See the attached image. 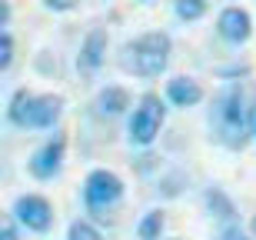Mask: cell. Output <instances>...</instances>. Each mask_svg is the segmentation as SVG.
<instances>
[{
    "mask_svg": "<svg viewBox=\"0 0 256 240\" xmlns=\"http://www.w3.org/2000/svg\"><path fill=\"white\" fill-rule=\"evenodd\" d=\"M256 124V84L253 80H230L220 87L210 107V134L226 150H243L253 140Z\"/></svg>",
    "mask_w": 256,
    "mask_h": 240,
    "instance_id": "cell-1",
    "label": "cell"
},
{
    "mask_svg": "<svg viewBox=\"0 0 256 240\" xmlns=\"http://www.w3.org/2000/svg\"><path fill=\"white\" fill-rule=\"evenodd\" d=\"M170 57H173L170 34L166 30H146V34H140V37H133L124 44L120 67L140 80H153V77H160V74H166Z\"/></svg>",
    "mask_w": 256,
    "mask_h": 240,
    "instance_id": "cell-2",
    "label": "cell"
},
{
    "mask_svg": "<svg viewBox=\"0 0 256 240\" xmlns=\"http://www.w3.org/2000/svg\"><path fill=\"white\" fill-rule=\"evenodd\" d=\"M64 117V97L60 94H34L20 87L7 104V120L24 130H54Z\"/></svg>",
    "mask_w": 256,
    "mask_h": 240,
    "instance_id": "cell-3",
    "label": "cell"
},
{
    "mask_svg": "<svg viewBox=\"0 0 256 240\" xmlns=\"http://www.w3.org/2000/svg\"><path fill=\"white\" fill-rule=\"evenodd\" d=\"M163 124H166V100L156 90H146V94H140V100L133 104L130 117H126V140L133 147H153Z\"/></svg>",
    "mask_w": 256,
    "mask_h": 240,
    "instance_id": "cell-4",
    "label": "cell"
},
{
    "mask_svg": "<svg viewBox=\"0 0 256 240\" xmlns=\"http://www.w3.org/2000/svg\"><path fill=\"white\" fill-rule=\"evenodd\" d=\"M124 190L126 187L120 180V173L106 170V167H94L84 180V203H86V210L104 213L124 200Z\"/></svg>",
    "mask_w": 256,
    "mask_h": 240,
    "instance_id": "cell-5",
    "label": "cell"
},
{
    "mask_svg": "<svg viewBox=\"0 0 256 240\" xmlns=\"http://www.w3.org/2000/svg\"><path fill=\"white\" fill-rule=\"evenodd\" d=\"M64 160H66V134L64 130H54V137H47V140L30 154L27 170H30L34 180H54V177L64 170Z\"/></svg>",
    "mask_w": 256,
    "mask_h": 240,
    "instance_id": "cell-6",
    "label": "cell"
},
{
    "mask_svg": "<svg viewBox=\"0 0 256 240\" xmlns=\"http://www.w3.org/2000/svg\"><path fill=\"white\" fill-rule=\"evenodd\" d=\"M10 213H14V220L20 227H27L34 233H47L54 227V207L40 193H20L17 200H14V210Z\"/></svg>",
    "mask_w": 256,
    "mask_h": 240,
    "instance_id": "cell-7",
    "label": "cell"
},
{
    "mask_svg": "<svg viewBox=\"0 0 256 240\" xmlns=\"http://www.w3.org/2000/svg\"><path fill=\"white\" fill-rule=\"evenodd\" d=\"M216 37L230 47H243L250 37H253V17H250L246 7H236L230 4L216 14Z\"/></svg>",
    "mask_w": 256,
    "mask_h": 240,
    "instance_id": "cell-8",
    "label": "cell"
},
{
    "mask_svg": "<svg viewBox=\"0 0 256 240\" xmlns=\"http://www.w3.org/2000/svg\"><path fill=\"white\" fill-rule=\"evenodd\" d=\"M106 47H110V34H106V27L86 30L84 44H80V54H76V70L86 74V77H94L96 70L106 64Z\"/></svg>",
    "mask_w": 256,
    "mask_h": 240,
    "instance_id": "cell-9",
    "label": "cell"
},
{
    "mask_svg": "<svg viewBox=\"0 0 256 240\" xmlns=\"http://www.w3.org/2000/svg\"><path fill=\"white\" fill-rule=\"evenodd\" d=\"M163 100L170 107H180V110H190V107H200L206 100V90L196 77H173L166 80V90H163Z\"/></svg>",
    "mask_w": 256,
    "mask_h": 240,
    "instance_id": "cell-10",
    "label": "cell"
},
{
    "mask_svg": "<svg viewBox=\"0 0 256 240\" xmlns=\"http://www.w3.org/2000/svg\"><path fill=\"white\" fill-rule=\"evenodd\" d=\"M94 110L100 117H124L130 110V90L120 84H106L96 90L94 97Z\"/></svg>",
    "mask_w": 256,
    "mask_h": 240,
    "instance_id": "cell-11",
    "label": "cell"
},
{
    "mask_svg": "<svg viewBox=\"0 0 256 240\" xmlns=\"http://www.w3.org/2000/svg\"><path fill=\"white\" fill-rule=\"evenodd\" d=\"M203 207H206V213L213 217V220L236 223V203L230 200V193L223 190V187H206V193H203Z\"/></svg>",
    "mask_w": 256,
    "mask_h": 240,
    "instance_id": "cell-12",
    "label": "cell"
},
{
    "mask_svg": "<svg viewBox=\"0 0 256 240\" xmlns=\"http://www.w3.org/2000/svg\"><path fill=\"white\" fill-rule=\"evenodd\" d=\"M163 227H166V217L163 210H146L136 223V237L140 240H160L163 237Z\"/></svg>",
    "mask_w": 256,
    "mask_h": 240,
    "instance_id": "cell-13",
    "label": "cell"
},
{
    "mask_svg": "<svg viewBox=\"0 0 256 240\" xmlns=\"http://www.w3.org/2000/svg\"><path fill=\"white\" fill-rule=\"evenodd\" d=\"M210 10V0H173V14L180 20H186V24H193V20H203Z\"/></svg>",
    "mask_w": 256,
    "mask_h": 240,
    "instance_id": "cell-14",
    "label": "cell"
},
{
    "mask_svg": "<svg viewBox=\"0 0 256 240\" xmlns=\"http://www.w3.org/2000/svg\"><path fill=\"white\" fill-rule=\"evenodd\" d=\"M66 240H104V233L96 230L90 220H74L66 227Z\"/></svg>",
    "mask_w": 256,
    "mask_h": 240,
    "instance_id": "cell-15",
    "label": "cell"
},
{
    "mask_svg": "<svg viewBox=\"0 0 256 240\" xmlns=\"http://www.w3.org/2000/svg\"><path fill=\"white\" fill-rule=\"evenodd\" d=\"M14 54H17V44H14V37H10L7 30H0V74L14 64Z\"/></svg>",
    "mask_w": 256,
    "mask_h": 240,
    "instance_id": "cell-16",
    "label": "cell"
},
{
    "mask_svg": "<svg viewBox=\"0 0 256 240\" xmlns=\"http://www.w3.org/2000/svg\"><path fill=\"white\" fill-rule=\"evenodd\" d=\"M0 240H20V223L14 213H0Z\"/></svg>",
    "mask_w": 256,
    "mask_h": 240,
    "instance_id": "cell-17",
    "label": "cell"
},
{
    "mask_svg": "<svg viewBox=\"0 0 256 240\" xmlns=\"http://www.w3.org/2000/svg\"><path fill=\"white\" fill-rule=\"evenodd\" d=\"M216 240H253V233L243 230L240 223H223V230L216 233Z\"/></svg>",
    "mask_w": 256,
    "mask_h": 240,
    "instance_id": "cell-18",
    "label": "cell"
},
{
    "mask_svg": "<svg viewBox=\"0 0 256 240\" xmlns=\"http://www.w3.org/2000/svg\"><path fill=\"white\" fill-rule=\"evenodd\" d=\"M50 10H70V7H76V0H44Z\"/></svg>",
    "mask_w": 256,
    "mask_h": 240,
    "instance_id": "cell-19",
    "label": "cell"
},
{
    "mask_svg": "<svg viewBox=\"0 0 256 240\" xmlns=\"http://www.w3.org/2000/svg\"><path fill=\"white\" fill-rule=\"evenodd\" d=\"M7 20H10V4H7V0H0V30L7 27Z\"/></svg>",
    "mask_w": 256,
    "mask_h": 240,
    "instance_id": "cell-20",
    "label": "cell"
},
{
    "mask_svg": "<svg viewBox=\"0 0 256 240\" xmlns=\"http://www.w3.org/2000/svg\"><path fill=\"white\" fill-rule=\"evenodd\" d=\"M250 233H256V217H253V223H250Z\"/></svg>",
    "mask_w": 256,
    "mask_h": 240,
    "instance_id": "cell-21",
    "label": "cell"
},
{
    "mask_svg": "<svg viewBox=\"0 0 256 240\" xmlns=\"http://www.w3.org/2000/svg\"><path fill=\"white\" fill-rule=\"evenodd\" d=\"M253 144H256V124H253Z\"/></svg>",
    "mask_w": 256,
    "mask_h": 240,
    "instance_id": "cell-22",
    "label": "cell"
},
{
    "mask_svg": "<svg viewBox=\"0 0 256 240\" xmlns=\"http://www.w3.org/2000/svg\"><path fill=\"white\" fill-rule=\"evenodd\" d=\"M143 4H150V0H143Z\"/></svg>",
    "mask_w": 256,
    "mask_h": 240,
    "instance_id": "cell-23",
    "label": "cell"
},
{
    "mask_svg": "<svg viewBox=\"0 0 256 240\" xmlns=\"http://www.w3.org/2000/svg\"><path fill=\"white\" fill-rule=\"evenodd\" d=\"M173 240H176V237H173Z\"/></svg>",
    "mask_w": 256,
    "mask_h": 240,
    "instance_id": "cell-24",
    "label": "cell"
}]
</instances>
